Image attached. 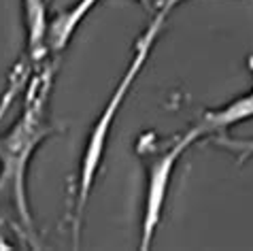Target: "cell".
<instances>
[{"label":"cell","mask_w":253,"mask_h":251,"mask_svg":"<svg viewBox=\"0 0 253 251\" xmlns=\"http://www.w3.org/2000/svg\"><path fill=\"white\" fill-rule=\"evenodd\" d=\"M53 66H43L28 85V96L17 122L6 134L0 136V198H9L28 239L37 241L34 219L28 207L26 177L39 145L51 134L53 128L47 120V100L51 94Z\"/></svg>","instance_id":"cell-1"},{"label":"cell","mask_w":253,"mask_h":251,"mask_svg":"<svg viewBox=\"0 0 253 251\" xmlns=\"http://www.w3.org/2000/svg\"><path fill=\"white\" fill-rule=\"evenodd\" d=\"M172 9L174 6L162 2L160 11L153 15L149 26L145 28V32L138 37L128 68L124 71L122 79H119V83L113 89V94L109 96L107 104H104L102 113L98 115V120L94 122L92 130H89L87 143H85L83 153H81V164H79V172H77V187H75V207H73V243H75V247L79 245L83 213H85V207H87L89 194H92L94 181L98 177V170H100V166H102V158H104V151H107L109 134H111V128H113V124H115V117H117L119 111H122L124 100L128 98L130 89L134 87V81L138 79V75L143 71V66L147 64L149 55L153 53L158 37L162 32V28L166 26V19L170 15Z\"/></svg>","instance_id":"cell-2"},{"label":"cell","mask_w":253,"mask_h":251,"mask_svg":"<svg viewBox=\"0 0 253 251\" xmlns=\"http://www.w3.org/2000/svg\"><path fill=\"white\" fill-rule=\"evenodd\" d=\"M202 138L200 130L194 128L185 134L177 136L164 151L151 153V162L147 164V185H145V202H143V224H140V249H149L164 213L168 187L172 181V172L177 168L181 156Z\"/></svg>","instance_id":"cell-3"},{"label":"cell","mask_w":253,"mask_h":251,"mask_svg":"<svg viewBox=\"0 0 253 251\" xmlns=\"http://www.w3.org/2000/svg\"><path fill=\"white\" fill-rule=\"evenodd\" d=\"M24 24L30 66H43L49 60V0H24Z\"/></svg>","instance_id":"cell-4"},{"label":"cell","mask_w":253,"mask_h":251,"mask_svg":"<svg viewBox=\"0 0 253 251\" xmlns=\"http://www.w3.org/2000/svg\"><path fill=\"white\" fill-rule=\"evenodd\" d=\"M253 117V87L241 98L228 102L221 109H213L200 117V122L196 124V128L200 130L202 136H215L221 132H228L232 126L241 124L245 120Z\"/></svg>","instance_id":"cell-5"},{"label":"cell","mask_w":253,"mask_h":251,"mask_svg":"<svg viewBox=\"0 0 253 251\" xmlns=\"http://www.w3.org/2000/svg\"><path fill=\"white\" fill-rule=\"evenodd\" d=\"M100 2V0H79L75 6H70L68 11H62L60 15H55L49 22V32H47V47L49 55H60L68 47L73 34L77 28L83 24V19L89 15V11Z\"/></svg>","instance_id":"cell-6"},{"label":"cell","mask_w":253,"mask_h":251,"mask_svg":"<svg viewBox=\"0 0 253 251\" xmlns=\"http://www.w3.org/2000/svg\"><path fill=\"white\" fill-rule=\"evenodd\" d=\"M213 143L217 147H223L232 153H236L238 156V162H245L247 158L253 156V141H236V138L228 136V132H221V134H215L213 136Z\"/></svg>","instance_id":"cell-7"},{"label":"cell","mask_w":253,"mask_h":251,"mask_svg":"<svg viewBox=\"0 0 253 251\" xmlns=\"http://www.w3.org/2000/svg\"><path fill=\"white\" fill-rule=\"evenodd\" d=\"M164 2H166V4H170V6H177L179 2H183V0H164Z\"/></svg>","instance_id":"cell-8"},{"label":"cell","mask_w":253,"mask_h":251,"mask_svg":"<svg viewBox=\"0 0 253 251\" xmlns=\"http://www.w3.org/2000/svg\"><path fill=\"white\" fill-rule=\"evenodd\" d=\"M138 2L143 4V6H149V2H151V0H138Z\"/></svg>","instance_id":"cell-9"}]
</instances>
